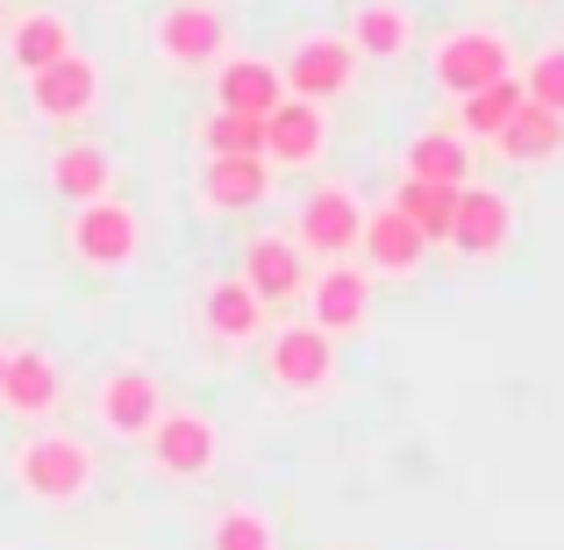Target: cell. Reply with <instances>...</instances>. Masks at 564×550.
Masks as SVG:
<instances>
[{
    "label": "cell",
    "instance_id": "1",
    "mask_svg": "<svg viewBox=\"0 0 564 550\" xmlns=\"http://www.w3.org/2000/svg\"><path fill=\"white\" fill-rule=\"evenodd\" d=\"M8 479H14V494L36 500V508H79V500H94V486H100V457H94V443H86L79 429L43 422V429H29V436L14 443Z\"/></svg>",
    "mask_w": 564,
    "mask_h": 550
},
{
    "label": "cell",
    "instance_id": "2",
    "mask_svg": "<svg viewBox=\"0 0 564 550\" xmlns=\"http://www.w3.org/2000/svg\"><path fill=\"white\" fill-rule=\"evenodd\" d=\"M494 79H514V36L500 22H457L436 36V51H429V86H436L443 100H465L479 94V86Z\"/></svg>",
    "mask_w": 564,
    "mask_h": 550
},
{
    "label": "cell",
    "instance_id": "3",
    "mask_svg": "<svg viewBox=\"0 0 564 550\" xmlns=\"http://www.w3.org/2000/svg\"><path fill=\"white\" fill-rule=\"evenodd\" d=\"M258 365L286 400H322L336 386V336L315 322H279L272 336H258Z\"/></svg>",
    "mask_w": 564,
    "mask_h": 550
},
{
    "label": "cell",
    "instance_id": "4",
    "mask_svg": "<svg viewBox=\"0 0 564 550\" xmlns=\"http://www.w3.org/2000/svg\"><path fill=\"white\" fill-rule=\"evenodd\" d=\"M65 250H72V265H86V272H129V265L143 258V215L129 201H115V193H100V201L72 207Z\"/></svg>",
    "mask_w": 564,
    "mask_h": 550
},
{
    "label": "cell",
    "instance_id": "5",
    "mask_svg": "<svg viewBox=\"0 0 564 550\" xmlns=\"http://www.w3.org/2000/svg\"><path fill=\"white\" fill-rule=\"evenodd\" d=\"M293 244L307 250L315 265H336V258H358V236H365V201L350 180H322L307 186V201L293 207Z\"/></svg>",
    "mask_w": 564,
    "mask_h": 550
},
{
    "label": "cell",
    "instance_id": "6",
    "mask_svg": "<svg viewBox=\"0 0 564 550\" xmlns=\"http://www.w3.org/2000/svg\"><path fill=\"white\" fill-rule=\"evenodd\" d=\"M358 65H365V57L350 51L344 29H307V36H293V51L279 57V79H286L293 100L329 108V100H344L350 86H358Z\"/></svg>",
    "mask_w": 564,
    "mask_h": 550
},
{
    "label": "cell",
    "instance_id": "7",
    "mask_svg": "<svg viewBox=\"0 0 564 550\" xmlns=\"http://www.w3.org/2000/svg\"><path fill=\"white\" fill-rule=\"evenodd\" d=\"M151 51L165 57V72L200 79V72H215L221 57H229V22H221V8H207V0H172L151 22Z\"/></svg>",
    "mask_w": 564,
    "mask_h": 550
},
{
    "label": "cell",
    "instance_id": "8",
    "mask_svg": "<svg viewBox=\"0 0 564 550\" xmlns=\"http://www.w3.org/2000/svg\"><path fill=\"white\" fill-rule=\"evenodd\" d=\"M137 451H143V465H151L158 479H207L215 457H221V429L207 422L200 408H165Z\"/></svg>",
    "mask_w": 564,
    "mask_h": 550
},
{
    "label": "cell",
    "instance_id": "9",
    "mask_svg": "<svg viewBox=\"0 0 564 550\" xmlns=\"http://www.w3.org/2000/svg\"><path fill=\"white\" fill-rule=\"evenodd\" d=\"M94 422H100V436H115V443H143L151 436V422L165 414V386H158V371L151 365H115V371H100V386H94Z\"/></svg>",
    "mask_w": 564,
    "mask_h": 550
},
{
    "label": "cell",
    "instance_id": "10",
    "mask_svg": "<svg viewBox=\"0 0 564 550\" xmlns=\"http://www.w3.org/2000/svg\"><path fill=\"white\" fill-rule=\"evenodd\" d=\"M29 115L36 122H51V129H79V122H94L100 115V65L86 51H72V57H57V65H43V72H29Z\"/></svg>",
    "mask_w": 564,
    "mask_h": 550
},
{
    "label": "cell",
    "instance_id": "11",
    "mask_svg": "<svg viewBox=\"0 0 564 550\" xmlns=\"http://www.w3.org/2000/svg\"><path fill=\"white\" fill-rule=\"evenodd\" d=\"M372 293H379V279L365 272V265H350V258H336V265H322L315 279H307V322L315 330H329L336 344L344 336H358L365 322H372Z\"/></svg>",
    "mask_w": 564,
    "mask_h": 550
},
{
    "label": "cell",
    "instance_id": "12",
    "mask_svg": "<svg viewBox=\"0 0 564 550\" xmlns=\"http://www.w3.org/2000/svg\"><path fill=\"white\" fill-rule=\"evenodd\" d=\"M57 408H65V365H57L51 351H36V344L8 351V371H0V414H14L22 429H43Z\"/></svg>",
    "mask_w": 564,
    "mask_h": 550
},
{
    "label": "cell",
    "instance_id": "13",
    "mask_svg": "<svg viewBox=\"0 0 564 550\" xmlns=\"http://www.w3.org/2000/svg\"><path fill=\"white\" fill-rule=\"evenodd\" d=\"M307 265H315V258H307V250L293 244V236L258 229V236L243 244V258H236V279H243V287L258 293L264 308H286V301H301V293H307V279H315Z\"/></svg>",
    "mask_w": 564,
    "mask_h": 550
},
{
    "label": "cell",
    "instance_id": "14",
    "mask_svg": "<svg viewBox=\"0 0 564 550\" xmlns=\"http://www.w3.org/2000/svg\"><path fill=\"white\" fill-rule=\"evenodd\" d=\"M514 201L500 186H457V222H451V250L465 265H494L514 244Z\"/></svg>",
    "mask_w": 564,
    "mask_h": 550
},
{
    "label": "cell",
    "instance_id": "15",
    "mask_svg": "<svg viewBox=\"0 0 564 550\" xmlns=\"http://www.w3.org/2000/svg\"><path fill=\"white\" fill-rule=\"evenodd\" d=\"M358 258H365V272H372V279H414L429 265V236L414 229L393 201H379V207H365Z\"/></svg>",
    "mask_w": 564,
    "mask_h": 550
},
{
    "label": "cell",
    "instance_id": "16",
    "mask_svg": "<svg viewBox=\"0 0 564 550\" xmlns=\"http://www.w3.org/2000/svg\"><path fill=\"white\" fill-rule=\"evenodd\" d=\"M193 330L215 351H243L264 336V301L243 287V279H207L200 301H193Z\"/></svg>",
    "mask_w": 564,
    "mask_h": 550
},
{
    "label": "cell",
    "instance_id": "17",
    "mask_svg": "<svg viewBox=\"0 0 564 550\" xmlns=\"http://www.w3.org/2000/svg\"><path fill=\"white\" fill-rule=\"evenodd\" d=\"M272 180V158H200L193 201H200V215H250V207H264Z\"/></svg>",
    "mask_w": 564,
    "mask_h": 550
},
{
    "label": "cell",
    "instance_id": "18",
    "mask_svg": "<svg viewBox=\"0 0 564 550\" xmlns=\"http://www.w3.org/2000/svg\"><path fill=\"white\" fill-rule=\"evenodd\" d=\"M0 51H8V65L29 79V72L72 57V51H79V36H72V14L65 8H22V14L0 22Z\"/></svg>",
    "mask_w": 564,
    "mask_h": 550
},
{
    "label": "cell",
    "instance_id": "19",
    "mask_svg": "<svg viewBox=\"0 0 564 550\" xmlns=\"http://www.w3.org/2000/svg\"><path fill=\"white\" fill-rule=\"evenodd\" d=\"M322 151H329V115H322L315 100L286 94L264 115V158H272V172H307Z\"/></svg>",
    "mask_w": 564,
    "mask_h": 550
},
{
    "label": "cell",
    "instance_id": "20",
    "mask_svg": "<svg viewBox=\"0 0 564 550\" xmlns=\"http://www.w3.org/2000/svg\"><path fill=\"white\" fill-rule=\"evenodd\" d=\"M207 79H215V108H229V115H272L279 100H286V79H279V57H221L215 72H207Z\"/></svg>",
    "mask_w": 564,
    "mask_h": 550
},
{
    "label": "cell",
    "instance_id": "21",
    "mask_svg": "<svg viewBox=\"0 0 564 550\" xmlns=\"http://www.w3.org/2000/svg\"><path fill=\"white\" fill-rule=\"evenodd\" d=\"M400 180H422V186H471V143L457 137V129L429 122L408 137V151H400Z\"/></svg>",
    "mask_w": 564,
    "mask_h": 550
},
{
    "label": "cell",
    "instance_id": "22",
    "mask_svg": "<svg viewBox=\"0 0 564 550\" xmlns=\"http://www.w3.org/2000/svg\"><path fill=\"white\" fill-rule=\"evenodd\" d=\"M344 36H350V51H358V57L393 65V57L414 51V8H408V0H358Z\"/></svg>",
    "mask_w": 564,
    "mask_h": 550
},
{
    "label": "cell",
    "instance_id": "23",
    "mask_svg": "<svg viewBox=\"0 0 564 550\" xmlns=\"http://www.w3.org/2000/svg\"><path fill=\"white\" fill-rule=\"evenodd\" d=\"M494 151L508 158V165H557V158H564V115L522 100V108H514V122L494 137Z\"/></svg>",
    "mask_w": 564,
    "mask_h": 550
},
{
    "label": "cell",
    "instance_id": "24",
    "mask_svg": "<svg viewBox=\"0 0 564 550\" xmlns=\"http://www.w3.org/2000/svg\"><path fill=\"white\" fill-rule=\"evenodd\" d=\"M51 186H57V201H72V207L115 193V158H108V143H86V137L65 143V151L51 158Z\"/></svg>",
    "mask_w": 564,
    "mask_h": 550
},
{
    "label": "cell",
    "instance_id": "25",
    "mask_svg": "<svg viewBox=\"0 0 564 550\" xmlns=\"http://www.w3.org/2000/svg\"><path fill=\"white\" fill-rule=\"evenodd\" d=\"M522 72H514V79H494V86H479V94H465V100H457V137H465V143H494L500 137V129H508L514 122V108H522Z\"/></svg>",
    "mask_w": 564,
    "mask_h": 550
},
{
    "label": "cell",
    "instance_id": "26",
    "mask_svg": "<svg viewBox=\"0 0 564 550\" xmlns=\"http://www.w3.org/2000/svg\"><path fill=\"white\" fill-rule=\"evenodd\" d=\"M193 143H200V158H264V122L258 115L207 108L200 122H193Z\"/></svg>",
    "mask_w": 564,
    "mask_h": 550
},
{
    "label": "cell",
    "instance_id": "27",
    "mask_svg": "<svg viewBox=\"0 0 564 550\" xmlns=\"http://www.w3.org/2000/svg\"><path fill=\"white\" fill-rule=\"evenodd\" d=\"M393 207L429 236V244H451V222H457V186H422V180H400Z\"/></svg>",
    "mask_w": 564,
    "mask_h": 550
},
{
    "label": "cell",
    "instance_id": "28",
    "mask_svg": "<svg viewBox=\"0 0 564 550\" xmlns=\"http://www.w3.org/2000/svg\"><path fill=\"white\" fill-rule=\"evenodd\" d=\"M207 550H279V529L264 508H250V500H236V508L215 515V529H207Z\"/></svg>",
    "mask_w": 564,
    "mask_h": 550
},
{
    "label": "cell",
    "instance_id": "29",
    "mask_svg": "<svg viewBox=\"0 0 564 550\" xmlns=\"http://www.w3.org/2000/svg\"><path fill=\"white\" fill-rule=\"evenodd\" d=\"M522 94L536 100V108L564 115V36H551V43H543V51L522 65Z\"/></svg>",
    "mask_w": 564,
    "mask_h": 550
},
{
    "label": "cell",
    "instance_id": "30",
    "mask_svg": "<svg viewBox=\"0 0 564 550\" xmlns=\"http://www.w3.org/2000/svg\"><path fill=\"white\" fill-rule=\"evenodd\" d=\"M0 371H8V344H0Z\"/></svg>",
    "mask_w": 564,
    "mask_h": 550
},
{
    "label": "cell",
    "instance_id": "31",
    "mask_svg": "<svg viewBox=\"0 0 564 550\" xmlns=\"http://www.w3.org/2000/svg\"><path fill=\"white\" fill-rule=\"evenodd\" d=\"M0 22H8V0H0Z\"/></svg>",
    "mask_w": 564,
    "mask_h": 550
}]
</instances>
